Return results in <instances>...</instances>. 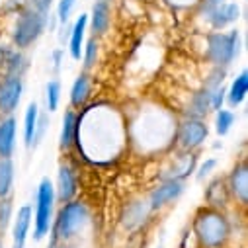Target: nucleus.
<instances>
[{"mask_svg":"<svg viewBox=\"0 0 248 248\" xmlns=\"http://www.w3.org/2000/svg\"><path fill=\"white\" fill-rule=\"evenodd\" d=\"M82 115L88 121L78 115V133L75 147H78V151L82 149L86 158H92L94 162L115 158L129 141L127 127L121 121L119 113L113 108L92 106L84 109Z\"/></svg>","mask_w":248,"mask_h":248,"instance_id":"1","label":"nucleus"},{"mask_svg":"<svg viewBox=\"0 0 248 248\" xmlns=\"http://www.w3.org/2000/svg\"><path fill=\"white\" fill-rule=\"evenodd\" d=\"M192 232L202 248H223L231 236V223L221 209L203 205L194 215Z\"/></svg>","mask_w":248,"mask_h":248,"instance_id":"2","label":"nucleus"},{"mask_svg":"<svg viewBox=\"0 0 248 248\" xmlns=\"http://www.w3.org/2000/svg\"><path fill=\"white\" fill-rule=\"evenodd\" d=\"M90 209L84 202H69L63 203L51 223V246L55 244H65L71 238L78 236L88 225H90Z\"/></svg>","mask_w":248,"mask_h":248,"instance_id":"3","label":"nucleus"},{"mask_svg":"<svg viewBox=\"0 0 248 248\" xmlns=\"http://www.w3.org/2000/svg\"><path fill=\"white\" fill-rule=\"evenodd\" d=\"M240 47V33L238 30L229 31H213L207 35L205 59L217 69H227L232 65V61L238 57Z\"/></svg>","mask_w":248,"mask_h":248,"instance_id":"4","label":"nucleus"},{"mask_svg":"<svg viewBox=\"0 0 248 248\" xmlns=\"http://www.w3.org/2000/svg\"><path fill=\"white\" fill-rule=\"evenodd\" d=\"M55 186L49 178H43L35 192V213H33V240H43L55 217Z\"/></svg>","mask_w":248,"mask_h":248,"instance_id":"5","label":"nucleus"},{"mask_svg":"<svg viewBox=\"0 0 248 248\" xmlns=\"http://www.w3.org/2000/svg\"><path fill=\"white\" fill-rule=\"evenodd\" d=\"M45 24H47V14L39 12L37 8H26L18 20H16V26H14V33H12V39H14V45L18 49H28L31 47L45 31Z\"/></svg>","mask_w":248,"mask_h":248,"instance_id":"6","label":"nucleus"},{"mask_svg":"<svg viewBox=\"0 0 248 248\" xmlns=\"http://www.w3.org/2000/svg\"><path fill=\"white\" fill-rule=\"evenodd\" d=\"M209 135V129H207V123L200 117H186L184 121L178 123L176 127V141L180 145L182 151L186 153H194L196 149H200L205 139Z\"/></svg>","mask_w":248,"mask_h":248,"instance_id":"7","label":"nucleus"},{"mask_svg":"<svg viewBox=\"0 0 248 248\" xmlns=\"http://www.w3.org/2000/svg\"><path fill=\"white\" fill-rule=\"evenodd\" d=\"M186 190V184L184 180H176V178H166L162 184H158L156 188L151 192L149 196V207L151 211H156V209H162L166 207L168 203L176 202Z\"/></svg>","mask_w":248,"mask_h":248,"instance_id":"8","label":"nucleus"},{"mask_svg":"<svg viewBox=\"0 0 248 248\" xmlns=\"http://www.w3.org/2000/svg\"><path fill=\"white\" fill-rule=\"evenodd\" d=\"M55 186V200H59L61 203H69L75 200L77 192H78V178L75 168L69 162H61L59 164V172H57V184Z\"/></svg>","mask_w":248,"mask_h":248,"instance_id":"9","label":"nucleus"},{"mask_svg":"<svg viewBox=\"0 0 248 248\" xmlns=\"http://www.w3.org/2000/svg\"><path fill=\"white\" fill-rule=\"evenodd\" d=\"M22 94H24V80L22 77H8L0 82V113L4 115H12L20 102H22Z\"/></svg>","mask_w":248,"mask_h":248,"instance_id":"10","label":"nucleus"},{"mask_svg":"<svg viewBox=\"0 0 248 248\" xmlns=\"http://www.w3.org/2000/svg\"><path fill=\"white\" fill-rule=\"evenodd\" d=\"M225 182H227V190H229L231 198L236 203L246 205L248 203V164H246V160L234 164V168L231 170V174Z\"/></svg>","mask_w":248,"mask_h":248,"instance_id":"11","label":"nucleus"},{"mask_svg":"<svg viewBox=\"0 0 248 248\" xmlns=\"http://www.w3.org/2000/svg\"><path fill=\"white\" fill-rule=\"evenodd\" d=\"M238 16H240V8L236 2H223L219 6L205 10V18L215 31H223L225 28L234 24L238 20Z\"/></svg>","mask_w":248,"mask_h":248,"instance_id":"12","label":"nucleus"},{"mask_svg":"<svg viewBox=\"0 0 248 248\" xmlns=\"http://www.w3.org/2000/svg\"><path fill=\"white\" fill-rule=\"evenodd\" d=\"M12 248H26L28 242V234L31 229V221H33V211L30 205H22L18 207V211L12 217Z\"/></svg>","mask_w":248,"mask_h":248,"instance_id":"13","label":"nucleus"},{"mask_svg":"<svg viewBox=\"0 0 248 248\" xmlns=\"http://www.w3.org/2000/svg\"><path fill=\"white\" fill-rule=\"evenodd\" d=\"M77 133H78V113L69 108L63 113L61 121V133H59V149L61 151H71L77 145Z\"/></svg>","mask_w":248,"mask_h":248,"instance_id":"14","label":"nucleus"},{"mask_svg":"<svg viewBox=\"0 0 248 248\" xmlns=\"http://www.w3.org/2000/svg\"><path fill=\"white\" fill-rule=\"evenodd\" d=\"M16 129L18 123L14 115H6L0 121V158H12L16 149Z\"/></svg>","mask_w":248,"mask_h":248,"instance_id":"15","label":"nucleus"},{"mask_svg":"<svg viewBox=\"0 0 248 248\" xmlns=\"http://www.w3.org/2000/svg\"><path fill=\"white\" fill-rule=\"evenodd\" d=\"M88 22L92 26L94 37L108 33L111 26V8L108 4V0H96V4L92 6V14L88 16Z\"/></svg>","mask_w":248,"mask_h":248,"instance_id":"16","label":"nucleus"},{"mask_svg":"<svg viewBox=\"0 0 248 248\" xmlns=\"http://www.w3.org/2000/svg\"><path fill=\"white\" fill-rule=\"evenodd\" d=\"M90 90H92L90 75H88V71H82V73L75 78V82H73V86H71V96H69L71 108H73V109H82V108L86 106L88 98H90Z\"/></svg>","mask_w":248,"mask_h":248,"instance_id":"17","label":"nucleus"},{"mask_svg":"<svg viewBox=\"0 0 248 248\" xmlns=\"http://www.w3.org/2000/svg\"><path fill=\"white\" fill-rule=\"evenodd\" d=\"M213 92L215 88H209V86H203L200 92L192 94V100L188 104V117H207L211 109V102H213Z\"/></svg>","mask_w":248,"mask_h":248,"instance_id":"18","label":"nucleus"},{"mask_svg":"<svg viewBox=\"0 0 248 248\" xmlns=\"http://www.w3.org/2000/svg\"><path fill=\"white\" fill-rule=\"evenodd\" d=\"M86 26H88V16L80 14L75 22V26L71 28V37H69V53L73 61H80L82 57V47H84V33H86Z\"/></svg>","mask_w":248,"mask_h":248,"instance_id":"19","label":"nucleus"},{"mask_svg":"<svg viewBox=\"0 0 248 248\" xmlns=\"http://www.w3.org/2000/svg\"><path fill=\"white\" fill-rule=\"evenodd\" d=\"M246 94H248V73L242 71L232 82L231 86L227 88L225 92V100L231 108H238L244 100H246Z\"/></svg>","mask_w":248,"mask_h":248,"instance_id":"20","label":"nucleus"},{"mask_svg":"<svg viewBox=\"0 0 248 248\" xmlns=\"http://www.w3.org/2000/svg\"><path fill=\"white\" fill-rule=\"evenodd\" d=\"M149 211H151L149 202H133V203H129L127 209H125V213H123V217H121L123 227H125L127 231L137 229L145 221V217L149 215Z\"/></svg>","mask_w":248,"mask_h":248,"instance_id":"21","label":"nucleus"},{"mask_svg":"<svg viewBox=\"0 0 248 248\" xmlns=\"http://www.w3.org/2000/svg\"><path fill=\"white\" fill-rule=\"evenodd\" d=\"M231 198L229 190H227V182L223 178H215L205 190V200H207V205L209 207H225L227 205V200Z\"/></svg>","mask_w":248,"mask_h":248,"instance_id":"22","label":"nucleus"},{"mask_svg":"<svg viewBox=\"0 0 248 248\" xmlns=\"http://www.w3.org/2000/svg\"><path fill=\"white\" fill-rule=\"evenodd\" d=\"M37 121H39V106L35 102H31L26 108L24 113V145L26 149L33 147V137H35V129H37Z\"/></svg>","mask_w":248,"mask_h":248,"instance_id":"23","label":"nucleus"},{"mask_svg":"<svg viewBox=\"0 0 248 248\" xmlns=\"http://www.w3.org/2000/svg\"><path fill=\"white\" fill-rule=\"evenodd\" d=\"M14 186V162L12 158H0V200H6Z\"/></svg>","mask_w":248,"mask_h":248,"instance_id":"24","label":"nucleus"},{"mask_svg":"<svg viewBox=\"0 0 248 248\" xmlns=\"http://www.w3.org/2000/svg\"><path fill=\"white\" fill-rule=\"evenodd\" d=\"M234 121H236V115L232 109H225V108L217 109L215 111V133L219 137H227L234 125Z\"/></svg>","mask_w":248,"mask_h":248,"instance_id":"25","label":"nucleus"},{"mask_svg":"<svg viewBox=\"0 0 248 248\" xmlns=\"http://www.w3.org/2000/svg\"><path fill=\"white\" fill-rule=\"evenodd\" d=\"M98 57H100V41L96 37H90L84 47H82V65H84V71H90L96 63H98Z\"/></svg>","mask_w":248,"mask_h":248,"instance_id":"26","label":"nucleus"},{"mask_svg":"<svg viewBox=\"0 0 248 248\" xmlns=\"http://www.w3.org/2000/svg\"><path fill=\"white\" fill-rule=\"evenodd\" d=\"M61 102V82L59 80H49L45 86V104H47V111L53 113L57 111Z\"/></svg>","mask_w":248,"mask_h":248,"instance_id":"27","label":"nucleus"},{"mask_svg":"<svg viewBox=\"0 0 248 248\" xmlns=\"http://www.w3.org/2000/svg\"><path fill=\"white\" fill-rule=\"evenodd\" d=\"M75 4H77V0H59V4H57V20H59L61 26H67V22L71 20Z\"/></svg>","mask_w":248,"mask_h":248,"instance_id":"28","label":"nucleus"},{"mask_svg":"<svg viewBox=\"0 0 248 248\" xmlns=\"http://www.w3.org/2000/svg\"><path fill=\"white\" fill-rule=\"evenodd\" d=\"M12 219V203L6 200H0V232H4Z\"/></svg>","mask_w":248,"mask_h":248,"instance_id":"29","label":"nucleus"},{"mask_svg":"<svg viewBox=\"0 0 248 248\" xmlns=\"http://www.w3.org/2000/svg\"><path fill=\"white\" fill-rule=\"evenodd\" d=\"M217 166V158H205V162H202V166L196 170V180L198 182H203Z\"/></svg>","mask_w":248,"mask_h":248,"instance_id":"30","label":"nucleus"},{"mask_svg":"<svg viewBox=\"0 0 248 248\" xmlns=\"http://www.w3.org/2000/svg\"><path fill=\"white\" fill-rule=\"evenodd\" d=\"M166 2L174 8H186L190 4H200V0H166Z\"/></svg>","mask_w":248,"mask_h":248,"instance_id":"31","label":"nucleus"},{"mask_svg":"<svg viewBox=\"0 0 248 248\" xmlns=\"http://www.w3.org/2000/svg\"><path fill=\"white\" fill-rule=\"evenodd\" d=\"M51 2H53V0H31L33 8H37V10L43 12V14H47V10L51 8Z\"/></svg>","mask_w":248,"mask_h":248,"instance_id":"32","label":"nucleus"},{"mask_svg":"<svg viewBox=\"0 0 248 248\" xmlns=\"http://www.w3.org/2000/svg\"><path fill=\"white\" fill-rule=\"evenodd\" d=\"M223 2H229V0H200L203 12L209 10V8H213V6H219V4H223Z\"/></svg>","mask_w":248,"mask_h":248,"instance_id":"33","label":"nucleus"},{"mask_svg":"<svg viewBox=\"0 0 248 248\" xmlns=\"http://www.w3.org/2000/svg\"><path fill=\"white\" fill-rule=\"evenodd\" d=\"M51 248H71V246H65V244H55V246H51Z\"/></svg>","mask_w":248,"mask_h":248,"instance_id":"34","label":"nucleus"},{"mask_svg":"<svg viewBox=\"0 0 248 248\" xmlns=\"http://www.w3.org/2000/svg\"><path fill=\"white\" fill-rule=\"evenodd\" d=\"M0 248H4V244H2V240H0Z\"/></svg>","mask_w":248,"mask_h":248,"instance_id":"35","label":"nucleus"}]
</instances>
